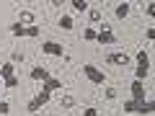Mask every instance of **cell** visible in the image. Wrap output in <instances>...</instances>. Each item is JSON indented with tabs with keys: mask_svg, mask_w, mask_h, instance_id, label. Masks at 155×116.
<instances>
[{
	"mask_svg": "<svg viewBox=\"0 0 155 116\" xmlns=\"http://www.w3.org/2000/svg\"><path fill=\"white\" fill-rule=\"evenodd\" d=\"M83 72L88 75L91 83H96V85H104V83H106V75L98 70V67H93V65H83Z\"/></svg>",
	"mask_w": 155,
	"mask_h": 116,
	"instance_id": "obj_1",
	"label": "cell"
},
{
	"mask_svg": "<svg viewBox=\"0 0 155 116\" xmlns=\"http://www.w3.org/2000/svg\"><path fill=\"white\" fill-rule=\"evenodd\" d=\"M11 31L16 34V36H39V26H23V23H13Z\"/></svg>",
	"mask_w": 155,
	"mask_h": 116,
	"instance_id": "obj_2",
	"label": "cell"
},
{
	"mask_svg": "<svg viewBox=\"0 0 155 116\" xmlns=\"http://www.w3.org/2000/svg\"><path fill=\"white\" fill-rule=\"evenodd\" d=\"M44 103H49V93H47V90H41L39 95H34V98L28 101V106H26V108H28V111L34 114V111H36L39 106H44Z\"/></svg>",
	"mask_w": 155,
	"mask_h": 116,
	"instance_id": "obj_3",
	"label": "cell"
},
{
	"mask_svg": "<svg viewBox=\"0 0 155 116\" xmlns=\"http://www.w3.org/2000/svg\"><path fill=\"white\" fill-rule=\"evenodd\" d=\"M41 52H44V54H52V57H62L65 54L62 44H57V41H44V44H41Z\"/></svg>",
	"mask_w": 155,
	"mask_h": 116,
	"instance_id": "obj_4",
	"label": "cell"
},
{
	"mask_svg": "<svg viewBox=\"0 0 155 116\" xmlns=\"http://www.w3.org/2000/svg\"><path fill=\"white\" fill-rule=\"evenodd\" d=\"M96 41H101V44H114V41H116V36L111 34V28L104 23V28H101V31L96 34Z\"/></svg>",
	"mask_w": 155,
	"mask_h": 116,
	"instance_id": "obj_5",
	"label": "cell"
},
{
	"mask_svg": "<svg viewBox=\"0 0 155 116\" xmlns=\"http://www.w3.org/2000/svg\"><path fill=\"white\" fill-rule=\"evenodd\" d=\"M106 62H111V65H119V67H127V65H129V54L114 52V54H106Z\"/></svg>",
	"mask_w": 155,
	"mask_h": 116,
	"instance_id": "obj_6",
	"label": "cell"
},
{
	"mask_svg": "<svg viewBox=\"0 0 155 116\" xmlns=\"http://www.w3.org/2000/svg\"><path fill=\"white\" fill-rule=\"evenodd\" d=\"M129 101H137V103H142V101H145V88H142L140 80H134V83H132V98H129Z\"/></svg>",
	"mask_w": 155,
	"mask_h": 116,
	"instance_id": "obj_7",
	"label": "cell"
},
{
	"mask_svg": "<svg viewBox=\"0 0 155 116\" xmlns=\"http://www.w3.org/2000/svg\"><path fill=\"white\" fill-rule=\"evenodd\" d=\"M47 77H49V72H47L44 67H34L31 70V80H41V83H44Z\"/></svg>",
	"mask_w": 155,
	"mask_h": 116,
	"instance_id": "obj_8",
	"label": "cell"
},
{
	"mask_svg": "<svg viewBox=\"0 0 155 116\" xmlns=\"http://www.w3.org/2000/svg\"><path fill=\"white\" fill-rule=\"evenodd\" d=\"M57 88H62V80H54V77H47L44 80V90L47 93H52V90H57Z\"/></svg>",
	"mask_w": 155,
	"mask_h": 116,
	"instance_id": "obj_9",
	"label": "cell"
},
{
	"mask_svg": "<svg viewBox=\"0 0 155 116\" xmlns=\"http://www.w3.org/2000/svg\"><path fill=\"white\" fill-rule=\"evenodd\" d=\"M0 77H3V80L13 77V62H8V65H3V67H0Z\"/></svg>",
	"mask_w": 155,
	"mask_h": 116,
	"instance_id": "obj_10",
	"label": "cell"
},
{
	"mask_svg": "<svg viewBox=\"0 0 155 116\" xmlns=\"http://www.w3.org/2000/svg\"><path fill=\"white\" fill-rule=\"evenodd\" d=\"M129 13V3H122V5H116V18H127Z\"/></svg>",
	"mask_w": 155,
	"mask_h": 116,
	"instance_id": "obj_11",
	"label": "cell"
},
{
	"mask_svg": "<svg viewBox=\"0 0 155 116\" xmlns=\"http://www.w3.org/2000/svg\"><path fill=\"white\" fill-rule=\"evenodd\" d=\"M137 65H145V67H147L150 65V54H147V52H137Z\"/></svg>",
	"mask_w": 155,
	"mask_h": 116,
	"instance_id": "obj_12",
	"label": "cell"
},
{
	"mask_svg": "<svg viewBox=\"0 0 155 116\" xmlns=\"http://www.w3.org/2000/svg\"><path fill=\"white\" fill-rule=\"evenodd\" d=\"M145 75H147V67H145V65H140V67H137V72H134V80H140V83H142V80H145Z\"/></svg>",
	"mask_w": 155,
	"mask_h": 116,
	"instance_id": "obj_13",
	"label": "cell"
},
{
	"mask_svg": "<svg viewBox=\"0 0 155 116\" xmlns=\"http://www.w3.org/2000/svg\"><path fill=\"white\" fill-rule=\"evenodd\" d=\"M72 8H75V11H88V3H83V0H72Z\"/></svg>",
	"mask_w": 155,
	"mask_h": 116,
	"instance_id": "obj_14",
	"label": "cell"
},
{
	"mask_svg": "<svg viewBox=\"0 0 155 116\" xmlns=\"http://www.w3.org/2000/svg\"><path fill=\"white\" fill-rule=\"evenodd\" d=\"M60 26L62 28H72V18L70 16H60Z\"/></svg>",
	"mask_w": 155,
	"mask_h": 116,
	"instance_id": "obj_15",
	"label": "cell"
},
{
	"mask_svg": "<svg viewBox=\"0 0 155 116\" xmlns=\"http://www.w3.org/2000/svg\"><path fill=\"white\" fill-rule=\"evenodd\" d=\"M96 34H98V31H93V28H85V31H83V39H88V41H96Z\"/></svg>",
	"mask_w": 155,
	"mask_h": 116,
	"instance_id": "obj_16",
	"label": "cell"
},
{
	"mask_svg": "<svg viewBox=\"0 0 155 116\" xmlns=\"http://www.w3.org/2000/svg\"><path fill=\"white\" fill-rule=\"evenodd\" d=\"M21 21L31 23V21H34V13H31V11H21Z\"/></svg>",
	"mask_w": 155,
	"mask_h": 116,
	"instance_id": "obj_17",
	"label": "cell"
},
{
	"mask_svg": "<svg viewBox=\"0 0 155 116\" xmlns=\"http://www.w3.org/2000/svg\"><path fill=\"white\" fill-rule=\"evenodd\" d=\"M3 83H5V88H16V85H18V77L13 75V77H8V80H3Z\"/></svg>",
	"mask_w": 155,
	"mask_h": 116,
	"instance_id": "obj_18",
	"label": "cell"
},
{
	"mask_svg": "<svg viewBox=\"0 0 155 116\" xmlns=\"http://www.w3.org/2000/svg\"><path fill=\"white\" fill-rule=\"evenodd\" d=\"M11 62H13V65H16V62H23V54H21V52H13V54H11Z\"/></svg>",
	"mask_w": 155,
	"mask_h": 116,
	"instance_id": "obj_19",
	"label": "cell"
},
{
	"mask_svg": "<svg viewBox=\"0 0 155 116\" xmlns=\"http://www.w3.org/2000/svg\"><path fill=\"white\" fill-rule=\"evenodd\" d=\"M88 18H91L93 23H98V21H101V13H98V11H91V13H88Z\"/></svg>",
	"mask_w": 155,
	"mask_h": 116,
	"instance_id": "obj_20",
	"label": "cell"
},
{
	"mask_svg": "<svg viewBox=\"0 0 155 116\" xmlns=\"http://www.w3.org/2000/svg\"><path fill=\"white\" fill-rule=\"evenodd\" d=\"M106 98L114 101V98H116V90H114V88H106Z\"/></svg>",
	"mask_w": 155,
	"mask_h": 116,
	"instance_id": "obj_21",
	"label": "cell"
},
{
	"mask_svg": "<svg viewBox=\"0 0 155 116\" xmlns=\"http://www.w3.org/2000/svg\"><path fill=\"white\" fill-rule=\"evenodd\" d=\"M8 111H11V106H8L5 101H0V114H8Z\"/></svg>",
	"mask_w": 155,
	"mask_h": 116,
	"instance_id": "obj_22",
	"label": "cell"
},
{
	"mask_svg": "<svg viewBox=\"0 0 155 116\" xmlns=\"http://www.w3.org/2000/svg\"><path fill=\"white\" fill-rule=\"evenodd\" d=\"M145 11H147V16H155V5H153V3H147V8H145Z\"/></svg>",
	"mask_w": 155,
	"mask_h": 116,
	"instance_id": "obj_23",
	"label": "cell"
},
{
	"mask_svg": "<svg viewBox=\"0 0 155 116\" xmlns=\"http://www.w3.org/2000/svg\"><path fill=\"white\" fill-rule=\"evenodd\" d=\"M83 116H98V114H96V108H85V111H83Z\"/></svg>",
	"mask_w": 155,
	"mask_h": 116,
	"instance_id": "obj_24",
	"label": "cell"
},
{
	"mask_svg": "<svg viewBox=\"0 0 155 116\" xmlns=\"http://www.w3.org/2000/svg\"><path fill=\"white\" fill-rule=\"evenodd\" d=\"M0 80H3V77H0Z\"/></svg>",
	"mask_w": 155,
	"mask_h": 116,
	"instance_id": "obj_25",
	"label": "cell"
}]
</instances>
